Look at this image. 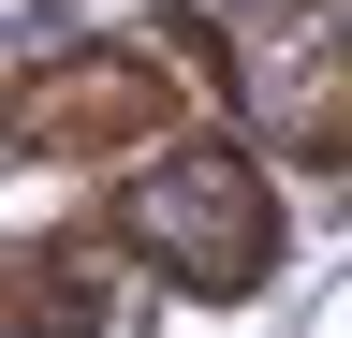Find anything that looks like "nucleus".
<instances>
[{"mask_svg": "<svg viewBox=\"0 0 352 338\" xmlns=\"http://www.w3.org/2000/svg\"><path fill=\"white\" fill-rule=\"evenodd\" d=\"M220 30L206 15H147V30H103V45H59L15 74V162H103V147H147L176 133V103L220 89Z\"/></svg>", "mask_w": 352, "mask_h": 338, "instance_id": "nucleus-1", "label": "nucleus"}, {"mask_svg": "<svg viewBox=\"0 0 352 338\" xmlns=\"http://www.w3.org/2000/svg\"><path fill=\"white\" fill-rule=\"evenodd\" d=\"M118 235L147 250L176 294H206V309H235V294L279 279V191H264L250 147H176L147 177L118 191Z\"/></svg>", "mask_w": 352, "mask_h": 338, "instance_id": "nucleus-2", "label": "nucleus"}, {"mask_svg": "<svg viewBox=\"0 0 352 338\" xmlns=\"http://www.w3.org/2000/svg\"><path fill=\"white\" fill-rule=\"evenodd\" d=\"M15 338H103V265L88 250H15Z\"/></svg>", "mask_w": 352, "mask_h": 338, "instance_id": "nucleus-3", "label": "nucleus"}]
</instances>
